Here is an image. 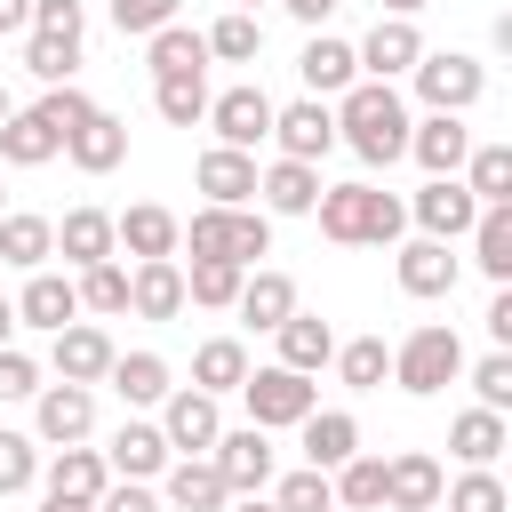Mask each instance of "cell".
<instances>
[{"instance_id": "60d3db41", "label": "cell", "mask_w": 512, "mask_h": 512, "mask_svg": "<svg viewBox=\"0 0 512 512\" xmlns=\"http://www.w3.org/2000/svg\"><path fill=\"white\" fill-rule=\"evenodd\" d=\"M200 40H208V56H224V64H256V48H264V24H256L248 8H232V16H216Z\"/></svg>"}, {"instance_id": "4fadbf2b", "label": "cell", "mask_w": 512, "mask_h": 512, "mask_svg": "<svg viewBox=\"0 0 512 512\" xmlns=\"http://www.w3.org/2000/svg\"><path fill=\"white\" fill-rule=\"evenodd\" d=\"M408 152L424 160V176H456V168H464V152H472V128H464V112L408 120Z\"/></svg>"}, {"instance_id": "6f0895ef", "label": "cell", "mask_w": 512, "mask_h": 512, "mask_svg": "<svg viewBox=\"0 0 512 512\" xmlns=\"http://www.w3.org/2000/svg\"><path fill=\"white\" fill-rule=\"evenodd\" d=\"M488 336H496V352H512V288L488 296Z\"/></svg>"}, {"instance_id": "1f68e13d", "label": "cell", "mask_w": 512, "mask_h": 512, "mask_svg": "<svg viewBox=\"0 0 512 512\" xmlns=\"http://www.w3.org/2000/svg\"><path fill=\"white\" fill-rule=\"evenodd\" d=\"M144 64H152V80H184V72H208V40H200L192 24H160V32H152V48H144Z\"/></svg>"}, {"instance_id": "5b68a950", "label": "cell", "mask_w": 512, "mask_h": 512, "mask_svg": "<svg viewBox=\"0 0 512 512\" xmlns=\"http://www.w3.org/2000/svg\"><path fill=\"white\" fill-rule=\"evenodd\" d=\"M240 400H248V424H256V432H280V424H304V416L320 408V384L272 360V368H248Z\"/></svg>"}, {"instance_id": "52a82bcc", "label": "cell", "mask_w": 512, "mask_h": 512, "mask_svg": "<svg viewBox=\"0 0 512 512\" xmlns=\"http://www.w3.org/2000/svg\"><path fill=\"white\" fill-rule=\"evenodd\" d=\"M208 128H216V144H232V152H256V144L272 136V96H264L256 80H240V88L208 96Z\"/></svg>"}, {"instance_id": "603a6c76", "label": "cell", "mask_w": 512, "mask_h": 512, "mask_svg": "<svg viewBox=\"0 0 512 512\" xmlns=\"http://www.w3.org/2000/svg\"><path fill=\"white\" fill-rule=\"evenodd\" d=\"M112 248H128L136 264L176 256V216H168V208H152V200H136L128 216H112Z\"/></svg>"}, {"instance_id": "db71d44e", "label": "cell", "mask_w": 512, "mask_h": 512, "mask_svg": "<svg viewBox=\"0 0 512 512\" xmlns=\"http://www.w3.org/2000/svg\"><path fill=\"white\" fill-rule=\"evenodd\" d=\"M88 8L80 0H32V32H56V40H80Z\"/></svg>"}, {"instance_id": "816d5d0a", "label": "cell", "mask_w": 512, "mask_h": 512, "mask_svg": "<svg viewBox=\"0 0 512 512\" xmlns=\"http://www.w3.org/2000/svg\"><path fill=\"white\" fill-rule=\"evenodd\" d=\"M32 112H40V128H56V144H64V136H72V128H80V120H88L96 104H88L80 88H48V96H40Z\"/></svg>"}, {"instance_id": "8d00e7d4", "label": "cell", "mask_w": 512, "mask_h": 512, "mask_svg": "<svg viewBox=\"0 0 512 512\" xmlns=\"http://www.w3.org/2000/svg\"><path fill=\"white\" fill-rule=\"evenodd\" d=\"M48 256H56V224H48V216H0V264L40 272Z\"/></svg>"}, {"instance_id": "bcb514c9", "label": "cell", "mask_w": 512, "mask_h": 512, "mask_svg": "<svg viewBox=\"0 0 512 512\" xmlns=\"http://www.w3.org/2000/svg\"><path fill=\"white\" fill-rule=\"evenodd\" d=\"M72 288H80V312H128V272L120 264H88Z\"/></svg>"}, {"instance_id": "484cf974", "label": "cell", "mask_w": 512, "mask_h": 512, "mask_svg": "<svg viewBox=\"0 0 512 512\" xmlns=\"http://www.w3.org/2000/svg\"><path fill=\"white\" fill-rule=\"evenodd\" d=\"M296 72H304V88L312 96H344L352 80H360V56H352V40H304V56H296Z\"/></svg>"}, {"instance_id": "6da1fadb", "label": "cell", "mask_w": 512, "mask_h": 512, "mask_svg": "<svg viewBox=\"0 0 512 512\" xmlns=\"http://www.w3.org/2000/svg\"><path fill=\"white\" fill-rule=\"evenodd\" d=\"M336 136L368 160V168H392L408 152V104L392 80H352L344 104H336Z\"/></svg>"}, {"instance_id": "91938a15", "label": "cell", "mask_w": 512, "mask_h": 512, "mask_svg": "<svg viewBox=\"0 0 512 512\" xmlns=\"http://www.w3.org/2000/svg\"><path fill=\"white\" fill-rule=\"evenodd\" d=\"M0 32H32V0H0Z\"/></svg>"}, {"instance_id": "9c48e42d", "label": "cell", "mask_w": 512, "mask_h": 512, "mask_svg": "<svg viewBox=\"0 0 512 512\" xmlns=\"http://www.w3.org/2000/svg\"><path fill=\"white\" fill-rule=\"evenodd\" d=\"M272 136H280V160H304V168H320V152L336 144V112H328L320 96L272 104Z\"/></svg>"}, {"instance_id": "e575fe53", "label": "cell", "mask_w": 512, "mask_h": 512, "mask_svg": "<svg viewBox=\"0 0 512 512\" xmlns=\"http://www.w3.org/2000/svg\"><path fill=\"white\" fill-rule=\"evenodd\" d=\"M472 264L496 288H512V208H480L472 216Z\"/></svg>"}, {"instance_id": "5bb4252c", "label": "cell", "mask_w": 512, "mask_h": 512, "mask_svg": "<svg viewBox=\"0 0 512 512\" xmlns=\"http://www.w3.org/2000/svg\"><path fill=\"white\" fill-rule=\"evenodd\" d=\"M440 488H448V472H440L424 448H408V456L384 464V504H392V512H440Z\"/></svg>"}, {"instance_id": "03108f58", "label": "cell", "mask_w": 512, "mask_h": 512, "mask_svg": "<svg viewBox=\"0 0 512 512\" xmlns=\"http://www.w3.org/2000/svg\"><path fill=\"white\" fill-rule=\"evenodd\" d=\"M8 112H16V104H8V88H0V120H8Z\"/></svg>"}, {"instance_id": "680465c9", "label": "cell", "mask_w": 512, "mask_h": 512, "mask_svg": "<svg viewBox=\"0 0 512 512\" xmlns=\"http://www.w3.org/2000/svg\"><path fill=\"white\" fill-rule=\"evenodd\" d=\"M280 8H288L296 24H328V16H336V0H280Z\"/></svg>"}, {"instance_id": "f546056e", "label": "cell", "mask_w": 512, "mask_h": 512, "mask_svg": "<svg viewBox=\"0 0 512 512\" xmlns=\"http://www.w3.org/2000/svg\"><path fill=\"white\" fill-rule=\"evenodd\" d=\"M232 312H240L248 328H264V336H272V328H280V320L296 312V280H288V272H248V280H240V304H232Z\"/></svg>"}, {"instance_id": "ffe728a7", "label": "cell", "mask_w": 512, "mask_h": 512, "mask_svg": "<svg viewBox=\"0 0 512 512\" xmlns=\"http://www.w3.org/2000/svg\"><path fill=\"white\" fill-rule=\"evenodd\" d=\"M16 320L56 336V328H72V320H80V288H72L64 272H32V280H24V296H16Z\"/></svg>"}, {"instance_id": "4316f807", "label": "cell", "mask_w": 512, "mask_h": 512, "mask_svg": "<svg viewBox=\"0 0 512 512\" xmlns=\"http://www.w3.org/2000/svg\"><path fill=\"white\" fill-rule=\"evenodd\" d=\"M240 384H248V344H240V336H208V344L192 352V392L224 400V392H240Z\"/></svg>"}, {"instance_id": "f35d334b", "label": "cell", "mask_w": 512, "mask_h": 512, "mask_svg": "<svg viewBox=\"0 0 512 512\" xmlns=\"http://www.w3.org/2000/svg\"><path fill=\"white\" fill-rule=\"evenodd\" d=\"M64 144H56V128H40V112H8L0 120V160L8 168H40V160H56Z\"/></svg>"}, {"instance_id": "ee69618b", "label": "cell", "mask_w": 512, "mask_h": 512, "mask_svg": "<svg viewBox=\"0 0 512 512\" xmlns=\"http://www.w3.org/2000/svg\"><path fill=\"white\" fill-rule=\"evenodd\" d=\"M240 280H248L240 264H192V272H184V304H208V312H232V304H240Z\"/></svg>"}, {"instance_id": "3957f363", "label": "cell", "mask_w": 512, "mask_h": 512, "mask_svg": "<svg viewBox=\"0 0 512 512\" xmlns=\"http://www.w3.org/2000/svg\"><path fill=\"white\" fill-rule=\"evenodd\" d=\"M176 240L192 248V264H256V256H272V224H264V208H200L192 224H176Z\"/></svg>"}, {"instance_id": "be15d7a7", "label": "cell", "mask_w": 512, "mask_h": 512, "mask_svg": "<svg viewBox=\"0 0 512 512\" xmlns=\"http://www.w3.org/2000/svg\"><path fill=\"white\" fill-rule=\"evenodd\" d=\"M416 8H424V0H384V16H400V24H408Z\"/></svg>"}, {"instance_id": "d4e9b609", "label": "cell", "mask_w": 512, "mask_h": 512, "mask_svg": "<svg viewBox=\"0 0 512 512\" xmlns=\"http://www.w3.org/2000/svg\"><path fill=\"white\" fill-rule=\"evenodd\" d=\"M168 464H176V456H168L160 424H120L112 448H104V472H120V480H152V472H168Z\"/></svg>"}, {"instance_id": "681fc988", "label": "cell", "mask_w": 512, "mask_h": 512, "mask_svg": "<svg viewBox=\"0 0 512 512\" xmlns=\"http://www.w3.org/2000/svg\"><path fill=\"white\" fill-rule=\"evenodd\" d=\"M440 496H448V512H504V504H512L496 472H464V480H456V488H440Z\"/></svg>"}, {"instance_id": "cb8c5ba5", "label": "cell", "mask_w": 512, "mask_h": 512, "mask_svg": "<svg viewBox=\"0 0 512 512\" xmlns=\"http://www.w3.org/2000/svg\"><path fill=\"white\" fill-rule=\"evenodd\" d=\"M128 312H144V320H176V312H184V272H176V256H152V264L128 272Z\"/></svg>"}, {"instance_id": "277c9868", "label": "cell", "mask_w": 512, "mask_h": 512, "mask_svg": "<svg viewBox=\"0 0 512 512\" xmlns=\"http://www.w3.org/2000/svg\"><path fill=\"white\" fill-rule=\"evenodd\" d=\"M456 376H464V344H456V328H440V320H424V328L392 352V384H400V392H416V400L448 392Z\"/></svg>"}, {"instance_id": "4dcf8cb0", "label": "cell", "mask_w": 512, "mask_h": 512, "mask_svg": "<svg viewBox=\"0 0 512 512\" xmlns=\"http://www.w3.org/2000/svg\"><path fill=\"white\" fill-rule=\"evenodd\" d=\"M168 504H176V512H224L232 488L216 480L208 456H176V464H168Z\"/></svg>"}, {"instance_id": "9a60e30c", "label": "cell", "mask_w": 512, "mask_h": 512, "mask_svg": "<svg viewBox=\"0 0 512 512\" xmlns=\"http://www.w3.org/2000/svg\"><path fill=\"white\" fill-rule=\"evenodd\" d=\"M352 56H360V72H368V80H392V72H416L424 32H416V24H400V16H376V32H368Z\"/></svg>"}, {"instance_id": "d6986e66", "label": "cell", "mask_w": 512, "mask_h": 512, "mask_svg": "<svg viewBox=\"0 0 512 512\" xmlns=\"http://www.w3.org/2000/svg\"><path fill=\"white\" fill-rule=\"evenodd\" d=\"M392 272H400V296H424V304H432V296H456V256H448V240H408Z\"/></svg>"}, {"instance_id": "74e56055", "label": "cell", "mask_w": 512, "mask_h": 512, "mask_svg": "<svg viewBox=\"0 0 512 512\" xmlns=\"http://www.w3.org/2000/svg\"><path fill=\"white\" fill-rule=\"evenodd\" d=\"M448 448H456L472 472H488V464L504 456V416H488V408H464V416L448 424Z\"/></svg>"}, {"instance_id": "7402d4cb", "label": "cell", "mask_w": 512, "mask_h": 512, "mask_svg": "<svg viewBox=\"0 0 512 512\" xmlns=\"http://www.w3.org/2000/svg\"><path fill=\"white\" fill-rule=\"evenodd\" d=\"M296 432H304V464H312V472H336V464L360 456V424H352L344 408H312Z\"/></svg>"}, {"instance_id": "30bf717a", "label": "cell", "mask_w": 512, "mask_h": 512, "mask_svg": "<svg viewBox=\"0 0 512 512\" xmlns=\"http://www.w3.org/2000/svg\"><path fill=\"white\" fill-rule=\"evenodd\" d=\"M208 464H216V480H224L232 496H264V480H272V440H264L256 424H240V432H216Z\"/></svg>"}, {"instance_id": "ac0fdd59", "label": "cell", "mask_w": 512, "mask_h": 512, "mask_svg": "<svg viewBox=\"0 0 512 512\" xmlns=\"http://www.w3.org/2000/svg\"><path fill=\"white\" fill-rule=\"evenodd\" d=\"M200 192H208V208H248L256 200V160L248 152H232V144H216V152H200Z\"/></svg>"}, {"instance_id": "44dd1931", "label": "cell", "mask_w": 512, "mask_h": 512, "mask_svg": "<svg viewBox=\"0 0 512 512\" xmlns=\"http://www.w3.org/2000/svg\"><path fill=\"white\" fill-rule=\"evenodd\" d=\"M272 336H280V368H296V376H320V368L336 360V328H328L320 312H288Z\"/></svg>"}, {"instance_id": "f6af8a7d", "label": "cell", "mask_w": 512, "mask_h": 512, "mask_svg": "<svg viewBox=\"0 0 512 512\" xmlns=\"http://www.w3.org/2000/svg\"><path fill=\"white\" fill-rule=\"evenodd\" d=\"M152 104H160V120H168V128H192V120H208V80H200V72L160 80V88H152Z\"/></svg>"}, {"instance_id": "b9f144b4", "label": "cell", "mask_w": 512, "mask_h": 512, "mask_svg": "<svg viewBox=\"0 0 512 512\" xmlns=\"http://www.w3.org/2000/svg\"><path fill=\"white\" fill-rule=\"evenodd\" d=\"M336 376H344L352 392H376V384L392 376V352H384V336H352V344H336Z\"/></svg>"}, {"instance_id": "11a10c76", "label": "cell", "mask_w": 512, "mask_h": 512, "mask_svg": "<svg viewBox=\"0 0 512 512\" xmlns=\"http://www.w3.org/2000/svg\"><path fill=\"white\" fill-rule=\"evenodd\" d=\"M32 392H40V368L8 344V352H0V400H32Z\"/></svg>"}, {"instance_id": "ba28073f", "label": "cell", "mask_w": 512, "mask_h": 512, "mask_svg": "<svg viewBox=\"0 0 512 512\" xmlns=\"http://www.w3.org/2000/svg\"><path fill=\"white\" fill-rule=\"evenodd\" d=\"M216 432H224V408L208 400V392H168L160 400V440H168V456H208L216 448Z\"/></svg>"}, {"instance_id": "7a4b0ae2", "label": "cell", "mask_w": 512, "mask_h": 512, "mask_svg": "<svg viewBox=\"0 0 512 512\" xmlns=\"http://www.w3.org/2000/svg\"><path fill=\"white\" fill-rule=\"evenodd\" d=\"M312 216H320V232L336 248H392L400 224H408V208L392 192H376V184H320Z\"/></svg>"}, {"instance_id": "836d02e7", "label": "cell", "mask_w": 512, "mask_h": 512, "mask_svg": "<svg viewBox=\"0 0 512 512\" xmlns=\"http://www.w3.org/2000/svg\"><path fill=\"white\" fill-rule=\"evenodd\" d=\"M104 384H112V392H120L128 408H152V400H168V392H176V384H168V360H160V352H120Z\"/></svg>"}, {"instance_id": "f907efd6", "label": "cell", "mask_w": 512, "mask_h": 512, "mask_svg": "<svg viewBox=\"0 0 512 512\" xmlns=\"http://www.w3.org/2000/svg\"><path fill=\"white\" fill-rule=\"evenodd\" d=\"M112 24L120 40H152L160 24H176V0H112Z\"/></svg>"}, {"instance_id": "ab89813d", "label": "cell", "mask_w": 512, "mask_h": 512, "mask_svg": "<svg viewBox=\"0 0 512 512\" xmlns=\"http://www.w3.org/2000/svg\"><path fill=\"white\" fill-rule=\"evenodd\" d=\"M328 488H336L344 512H376V504H384V456H352V464H336Z\"/></svg>"}, {"instance_id": "94428289", "label": "cell", "mask_w": 512, "mask_h": 512, "mask_svg": "<svg viewBox=\"0 0 512 512\" xmlns=\"http://www.w3.org/2000/svg\"><path fill=\"white\" fill-rule=\"evenodd\" d=\"M40 512H96V504H80V496H48Z\"/></svg>"}, {"instance_id": "9f6ffc18", "label": "cell", "mask_w": 512, "mask_h": 512, "mask_svg": "<svg viewBox=\"0 0 512 512\" xmlns=\"http://www.w3.org/2000/svg\"><path fill=\"white\" fill-rule=\"evenodd\" d=\"M96 512H160V496H152L144 480H120V488H104V496H96Z\"/></svg>"}, {"instance_id": "003e7915", "label": "cell", "mask_w": 512, "mask_h": 512, "mask_svg": "<svg viewBox=\"0 0 512 512\" xmlns=\"http://www.w3.org/2000/svg\"><path fill=\"white\" fill-rule=\"evenodd\" d=\"M232 8H248V16H256V0H232Z\"/></svg>"}, {"instance_id": "7bdbcfd3", "label": "cell", "mask_w": 512, "mask_h": 512, "mask_svg": "<svg viewBox=\"0 0 512 512\" xmlns=\"http://www.w3.org/2000/svg\"><path fill=\"white\" fill-rule=\"evenodd\" d=\"M24 72H32V80H48V88H72V72H80V40L32 32V48H24Z\"/></svg>"}, {"instance_id": "6125c7cd", "label": "cell", "mask_w": 512, "mask_h": 512, "mask_svg": "<svg viewBox=\"0 0 512 512\" xmlns=\"http://www.w3.org/2000/svg\"><path fill=\"white\" fill-rule=\"evenodd\" d=\"M8 336H16V304L0 296V352H8Z\"/></svg>"}, {"instance_id": "83f0119b", "label": "cell", "mask_w": 512, "mask_h": 512, "mask_svg": "<svg viewBox=\"0 0 512 512\" xmlns=\"http://www.w3.org/2000/svg\"><path fill=\"white\" fill-rule=\"evenodd\" d=\"M256 192H264L272 216H312V200H320V168H304V160H272V168L256 176Z\"/></svg>"}, {"instance_id": "f1b7e54d", "label": "cell", "mask_w": 512, "mask_h": 512, "mask_svg": "<svg viewBox=\"0 0 512 512\" xmlns=\"http://www.w3.org/2000/svg\"><path fill=\"white\" fill-rule=\"evenodd\" d=\"M56 248H64V264H112V216L104 208H64V224H56Z\"/></svg>"}, {"instance_id": "f5cc1de1", "label": "cell", "mask_w": 512, "mask_h": 512, "mask_svg": "<svg viewBox=\"0 0 512 512\" xmlns=\"http://www.w3.org/2000/svg\"><path fill=\"white\" fill-rule=\"evenodd\" d=\"M472 392H480L488 416H504V408H512V352H488V360L472 368Z\"/></svg>"}, {"instance_id": "e7e4bbea", "label": "cell", "mask_w": 512, "mask_h": 512, "mask_svg": "<svg viewBox=\"0 0 512 512\" xmlns=\"http://www.w3.org/2000/svg\"><path fill=\"white\" fill-rule=\"evenodd\" d=\"M232 512H280V504H264V496H232Z\"/></svg>"}, {"instance_id": "c3c4849f", "label": "cell", "mask_w": 512, "mask_h": 512, "mask_svg": "<svg viewBox=\"0 0 512 512\" xmlns=\"http://www.w3.org/2000/svg\"><path fill=\"white\" fill-rule=\"evenodd\" d=\"M32 480H40L32 432H0V496H16V488H32Z\"/></svg>"}, {"instance_id": "d590c367", "label": "cell", "mask_w": 512, "mask_h": 512, "mask_svg": "<svg viewBox=\"0 0 512 512\" xmlns=\"http://www.w3.org/2000/svg\"><path fill=\"white\" fill-rule=\"evenodd\" d=\"M104 488H112V472H104L96 448H56V464H48V496H80V504H96Z\"/></svg>"}, {"instance_id": "7c38bea8", "label": "cell", "mask_w": 512, "mask_h": 512, "mask_svg": "<svg viewBox=\"0 0 512 512\" xmlns=\"http://www.w3.org/2000/svg\"><path fill=\"white\" fill-rule=\"evenodd\" d=\"M112 336L96 328V320H72V328H56V384H104L112 376Z\"/></svg>"}, {"instance_id": "2e32d148", "label": "cell", "mask_w": 512, "mask_h": 512, "mask_svg": "<svg viewBox=\"0 0 512 512\" xmlns=\"http://www.w3.org/2000/svg\"><path fill=\"white\" fill-rule=\"evenodd\" d=\"M64 152H72V168H80V176H112V168L128 160V120H112V112H88V120L64 136Z\"/></svg>"}, {"instance_id": "8fae6325", "label": "cell", "mask_w": 512, "mask_h": 512, "mask_svg": "<svg viewBox=\"0 0 512 512\" xmlns=\"http://www.w3.org/2000/svg\"><path fill=\"white\" fill-rule=\"evenodd\" d=\"M408 216L424 224V240H464V232H472V216H480V200L464 192V176H432V184L408 200Z\"/></svg>"}, {"instance_id": "8992f818", "label": "cell", "mask_w": 512, "mask_h": 512, "mask_svg": "<svg viewBox=\"0 0 512 512\" xmlns=\"http://www.w3.org/2000/svg\"><path fill=\"white\" fill-rule=\"evenodd\" d=\"M480 88H488V72H480L464 48H424V56H416V96H424L432 112H472Z\"/></svg>"}, {"instance_id": "e0dca14e", "label": "cell", "mask_w": 512, "mask_h": 512, "mask_svg": "<svg viewBox=\"0 0 512 512\" xmlns=\"http://www.w3.org/2000/svg\"><path fill=\"white\" fill-rule=\"evenodd\" d=\"M88 424H96V392H88V384H40V440L80 448Z\"/></svg>"}, {"instance_id": "7dc6e473", "label": "cell", "mask_w": 512, "mask_h": 512, "mask_svg": "<svg viewBox=\"0 0 512 512\" xmlns=\"http://www.w3.org/2000/svg\"><path fill=\"white\" fill-rule=\"evenodd\" d=\"M272 504H280V512H336V488H328V472H312V464H304V472H288V480H280V496H272Z\"/></svg>"}, {"instance_id": "d6a6232c", "label": "cell", "mask_w": 512, "mask_h": 512, "mask_svg": "<svg viewBox=\"0 0 512 512\" xmlns=\"http://www.w3.org/2000/svg\"><path fill=\"white\" fill-rule=\"evenodd\" d=\"M464 192L480 208H512V144H472L464 152Z\"/></svg>"}]
</instances>
